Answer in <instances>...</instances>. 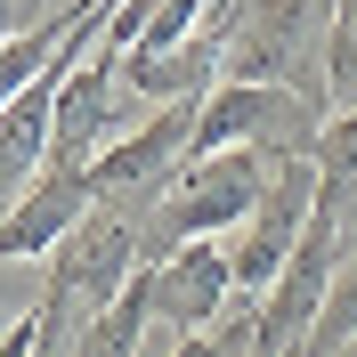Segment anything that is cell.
<instances>
[{
  "mask_svg": "<svg viewBox=\"0 0 357 357\" xmlns=\"http://www.w3.org/2000/svg\"><path fill=\"white\" fill-rule=\"evenodd\" d=\"M301 8H333V0H301Z\"/></svg>",
  "mask_w": 357,
  "mask_h": 357,
  "instance_id": "cell-7",
  "label": "cell"
},
{
  "mask_svg": "<svg viewBox=\"0 0 357 357\" xmlns=\"http://www.w3.org/2000/svg\"><path fill=\"white\" fill-rule=\"evenodd\" d=\"M155 276V325L171 341H195L211 333L227 309H236V252L220 236H203V244H178L171 260H146Z\"/></svg>",
  "mask_w": 357,
  "mask_h": 357,
  "instance_id": "cell-3",
  "label": "cell"
},
{
  "mask_svg": "<svg viewBox=\"0 0 357 357\" xmlns=\"http://www.w3.org/2000/svg\"><path fill=\"white\" fill-rule=\"evenodd\" d=\"M138 268H146V220L98 203L66 244L41 260V284H49V301H66L73 317H106L114 301L138 284Z\"/></svg>",
  "mask_w": 357,
  "mask_h": 357,
  "instance_id": "cell-2",
  "label": "cell"
},
{
  "mask_svg": "<svg viewBox=\"0 0 357 357\" xmlns=\"http://www.w3.org/2000/svg\"><path fill=\"white\" fill-rule=\"evenodd\" d=\"M276 187V162L260 146H236V155H203L171 178V195L155 203V220H146V260H171L178 244H203V236H244V220L268 203Z\"/></svg>",
  "mask_w": 357,
  "mask_h": 357,
  "instance_id": "cell-1",
  "label": "cell"
},
{
  "mask_svg": "<svg viewBox=\"0 0 357 357\" xmlns=\"http://www.w3.org/2000/svg\"><path fill=\"white\" fill-rule=\"evenodd\" d=\"M317 203L325 211H349L357 220V106H341L325 130H317Z\"/></svg>",
  "mask_w": 357,
  "mask_h": 357,
  "instance_id": "cell-5",
  "label": "cell"
},
{
  "mask_svg": "<svg viewBox=\"0 0 357 357\" xmlns=\"http://www.w3.org/2000/svg\"><path fill=\"white\" fill-rule=\"evenodd\" d=\"M325 98L357 106V0H333V24H325Z\"/></svg>",
  "mask_w": 357,
  "mask_h": 357,
  "instance_id": "cell-6",
  "label": "cell"
},
{
  "mask_svg": "<svg viewBox=\"0 0 357 357\" xmlns=\"http://www.w3.org/2000/svg\"><path fill=\"white\" fill-rule=\"evenodd\" d=\"M98 211V187H89V171H73V162H49L33 187H24L17 203H8V227H0V252L24 268H41L49 252L66 244L73 227Z\"/></svg>",
  "mask_w": 357,
  "mask_h": 357,
  "instance_id": "cell-4",
  "label": "cell"
}]
</instances>
